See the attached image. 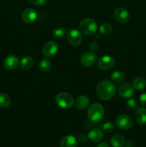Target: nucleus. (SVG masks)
Instances as JSON below:
<instances>
[{"mask_svg":"<svg viewBox=\"0 0 146 147\" xmlns=\"http://www.w3.org/2000/svg\"><path fill=\"white\" fill-rule=\"evenodd\" d=\"M115 86L110 80H105L100 82L97 86L96 92L100 99L104 100H110L115 94Z\"/></svg>","mask_w":146,"mask_h":147,"instance_id":"obj_1","label":"nucleus"},{"mask_svg":"<svg viewBox=\"0 0 146 147\" xmlns=\"http://www.w3.org/2000/svg\"><path fill=\"white\" fill-rule=\"evenodd\" d=\"M104 115V109L102 105L94 103L90 105L87 111L88 119L93 123H98L103 119Z\"/></svg>","mask_w":146,"mask_h":147,"instance_id":"obj_2","label":"nucleus"},{"mask_svg":"<svg viewBox=\"0 0 146 147\" xmlns=\"http://www.w3.org/2000/svg\"><path fill=\"white\" fill-rule=\"evenodd\" d=\"M80 32L87 35L94 34L97 30V24L94 20L92 18H85L82 20L79 25Z\"/></svg>","mask_w":146,"mask_h":147,"instance_id":"obj_3","label":"nucleus"},{"mask_svg":"<svg viewBox=\"0 0 146 147\" xmlns=\"http://www.w3.org/2000/svg\"><path fill=\"white\" fill-rule=\"evenodd\" d=\"M55 102L62 109H70L74 105V99L71 94L67 92H62L57 95Z\"/></svg>","mask_w":146,"mask_h":147,"instance_id":"obj_4","label":"nucleus"},{"mask_svg":"<svg viewBox=\"0 0 146 147\" xmlns=\"http://www.w3.org/2000/svg\"><path fill=\"white\" fill-rule=\"evenodd\" d=\"M116 125L117 127L123 130H128L133 126V119L130 116L126 114H121L116 119Z\"/></svg>","mask_w":146,"mask_h":147,"instance_id":"obj_5","label":"nucleus"},{"mask_svg":"<svg viewBox=\"0 0 146 147\" xmlns=\"http://www.w3.org/2000/svg\"><path fill=\"white\" fill-rule=\"evenodd\" d=\"M67 38L70 45L73 46H78L82 42V32L76 29L70 30L67 34Z\"/></svg>","mask_w":146,"mask_h":147,"instance_id":"obj_6","label":"nucleus"},{"mask_svg":"<svg viewBox=\"0 0 146 147\" xmlns=\"http://www.w3.org/2000/svg\"><path fill=\"white\" fill-rule=\"evenodd\" d=\"M115 59L110 55H104L97 60V67L102 70H107L115 65Z\"/></svg>","mask_w":146,"mask_h":147,"instance_id":"obj_7","label":"nucleus"},{"mask_svg":"<svg viewBox=\"0 0 146 147\" xmlns=\"http://www.w3.org/2000/svg\"><path fill=\"white\" fill-rule=\"evenodd\" d=\"M58 51V45L54 41H48L44 45L42 48V54L46 57H52L57 54Z\"/></svg>","mask_w":146,"mask_h":147,"instance_id":"obj_8","label":"nucleus"},{"mask_svg":"<svg viewBox=\"0 0 146 147\" xmlns=\"http://www.w3.org/2000/svg\"><path fill=\"white\" fill-rule=\"evenodd\" d=\"M115 20L120 23H127L130 20V15L129 11L124 7H118L114 11Z\"/></svg>","mask_w":146,"mask_h":147,"instance_id":"obj_9","label":"nucleus"},{"mask_svg":"<svg viewBox=\"0 0 146 147\" xmlns=\"http://www.w3.org/2000/svg\"><path fill=\"white\" fill-rule=\"evenodd\" d=\"M118 93L123 98H130L135 94V88L129 83H123L119 86Z\"/></svg>","mask_w":146,"mask_h":147,"instance_id":"obj_10","label":"nucleus"},{"mask_svg":"<svg viewBox=\"0 0 146 147\" xmlns=\"http://www.w3.org/2000/svg\"><path fill=\"white\" fill-rule=\"evenodd\" d=\"M96 59H97L96 55L93 52L87 51L83 53L82 55L81 56L80 61L83 66L88 67H91L95 63Z\"/></svg>","mask_w":146,"mask_h":147,"instance_id":"obj_11","label":"nucleus"},{"mask_svg":"<svg viewBox=\"0 0 146 147\" xmlns=\"http://www.w3.org/2000/svg\"><path fill=\"white\" fill-rule=\"evenodd\" d=\"M37 17V11L31 8L25 9L21 13V20L27 24L34 22Z\"/></svg>","mask_w":146,"mask_h":147,"instance_id":"obj_12","label":"nucleus"},{"mask_svg":"<svg viewBox=\"0 0 146 147\" xmlns=\"http://www.w3.org/2000/svg\"><path fill=\"white\" fill-rule=\"evenodd\" d=\"M19 60L17 57V56L14 55H8L4 61V65L6 69L9 70H14L18 67Z\"/></svg>","mask_w":146,"mask_h":147,"instance_id":"obj_13","label":"nucleus"},{"mask_svg":"<svg viewBox=\"0 0 146 147\" xmlns=\"http://www.w3.org/2000/svg\"><path fill=\"white\" fill-rule=\"evenodd\" d=\"M103 132L100 129H93L88 133L87 139L93 143H97L103 139Z\"/></svg>","mask_w":146,"mask_h":147,"instance_id":"obj_14","label":"nucleus"},{"mask_svg":"<svg viewBox=\"0 0 146 147\" xmlns=\"http://www.w3.org/2000/svg\"><path fill=\"white\" fill-rule=\"evenodd\" d=\"M60 145V147H77V141L74 136L68 135L61 139Z\"/></svg>","mask_w":146,"mask_h":147,"instance_id":"obj_15","label":"nucleus"},{"mask_svg":"<svg viewBox=\"0 0 146 147\" xmlns=\"http://www.w3.org/2000/svg\"><path fill=\"white\" fill-rule=\"evenodd\" d=\"M135 119L137 123L140 125L146 124V109L140 108L136 111L135 115Z\"/></svg>","mask_w":146,"mask_h":147,"instance_id":"obj_16","label":"nucleus"},{"mask_svg":"<svg viewBox=\"0 0 146 147\" xmlns=\"http://www.w3.org/2000/svg\"><path fill=\"white\" fill-rule=\"evenodd\" d=\"M90 100L88 97L86 96H80L77 98L76 100L74 101L76 108L79 109H84L88 106Z\"/></svg>","mask_w":146,"mask_h":147,"instance_id":"obj_17","label":"nucleus"},{"mask_svg":"<svg viewBox=\"0 0 146 147\" xmlns=\"http://www.w3.org/2000/svg\"><path fill=\"white\" fill-rule=\"evenodd\" d=\"M110 143L113 147H123L125 144V139L121 135L116 134L112 136Z\"/></svg>","mask_w":146,"mask_h":147,"instance_id":"obj_18","label":"nucleus"},{"mask_svg":"<svg viewBox=\"0 0 146 147\" xmlns=\"http://www.w3.org/2000/svg\"><path fill=\"white\" fill-rule=\"evenodd\" d=\"M34 63V60H33L32 57H29V56H27L21 59V62H20V65L22 70H28L31 68Z\"/></svg>","mask_w":146,"mask_h":147,"instance_id":"obj_19","label":"nucleus"},{"mask_svg":"<svg viewBox=\"0 0 146 147\" xmlns=\"http://www.w3.org/2000/svg\"><path fill=\"white\" fill-rule=\"evenodd\" d=\"M146 80L142 77H137L133 81V87L137 90H142L145 88Z\"/></svg>","mask_w":146,"mask_h":147,"instance_id":"obj_20","label":"nucleus"},{"mask_svg":"<svg viewBox=\"0 0 146 147\" xmlns=\"http://www.w3.org/2000/svg\"><path fill=\"white\" fill-rule=\"evenodd\" d=\"M125 78V75L120 70H116L111 75V80L115 83H121Z\"/></svg>","mask_w":146,"mask_h":147,"instance_id":"obj_21","label":"nucleus"},{"mask_svg":"<svg viewBox=\"0 0 146 147\" xmlns=\"http://www.w3.org/2000/svg\"><path fill=\"white\" fill-rule=\"evenodd\" d=\"M11 103V99L8 95L0 93V108H7Z\"/></svg>","mask_w":146,"mask_h":147,"instance_id":"obj_22","label":"nucleus"},{"mask_svg":"<svg viewBox=\"0 0 146 147\" xmlns=\"http://www.w3.org/2000/svg\"><path fill=\"white\" fill-rule=\"evenodd\" d=\"M51 67H52L51 63H50V60H47V59L44 58L40 61V69L42 72H44V73L49 72L50 70H51Z\"/></svg>","mask_w":146,"mask_h":147,"instance_id":"obj_23","label":"nucleus"},{"mask_svg":"<svg viewBox=\"0 0 146 147\" xmlns=\"http://www.w3.org/2000/svg\"><path fill=\"white\" fill-rule=\"evenodd\" d=\"M66 34V30L63 27L56 28L52 32V37L55 39H61Z\"/></svg>","mask_w":146,"mask_h":147,"instance_id":"obj_24","label":"nucleus"},{"mask_svg":"<svg viewBox=\"0 0 146 147\" xmlns=\"http://www.w3.org/2000/svg\"><path fill=\"white\" fill-rule=\"evenodd\" d=\"M99 30H100V32L102 34H103V35H107V34H110L112 32L113 28H112V26L110 24H108V23H104V24H102L100 26Z\"/></svg>","mask_w":146,"mask_h":147,"instance_id":"obj_25","label":"nucleus"},{"mask_svg":"<svg viewBox=\"0 0 146 147\" xmlns=\"http://www.w3.org/2000/svg\"><path fill=\"white\" fill-rule=\"evenodd\" d=\"M115 124L112 122H107L102 126V130L106 133H111L115 130Z\"/></svg>","mask_w":146,"mask_h":147,"instance_id":"obj_26","label":"nucleus"},{"mask_svg":"<svg viewBox=\"0 0 146 147\" xmlns=\"http://www.w3.org/2000/svg\"><path fill=\"white\" fill-rule=\"evenodd\" d=\"M127 107L130 109H136L138 108V101L135 98H130L127 100Z\"/></svg>","mask_w":146,"mask_h":147,"instance_id":"obj_27","label":"nucleus"},{"mask_svg":"<svg viewBox=\"0 0 146 147\" xmlns=\"http://www.w3.org/2000/svg\"><path fill=\"white\" fill-rule=\"evenodd\" d=\"M28 1H30L31 4H34V5L42 7V6L45 5L47 0H28Z\"/></svg>","mask_w":146,"mask_h":147,"instance_id":"obj_28","label":"nucleus"},{"mask_svg":"<svg viewBox=\"0 0 146 147\" xmlns=\"http://www.w3.org/2000/svg\"><path fill=\"white\" fill-rule=\"evenodd\" d=\"M89 48H90V50H91L92 52L95 51V50H97V49L98 48V44H97V42H92L90 44V45H89Z\"/></svg>","mask_w":146,"mask_h":147,"instance_id":"obj_29","label":"nucleus"},{"mask_svg":"<svg viewBox=\"0 0 146 147\" xmlns=\"http://www.w3.org/2000/svg\"><path fill=\"white\" fill-rule=\"evenodd\" d=\"M140 102L142 106H146V93H143L140 97Z\"/></svg>","mask_w":146,"mask_h":147,"instance_id":"obj_30","label":"nucleus"},{"mask_svg":"<svg viewBox=\"0 0 146 147\" xmlns=\"http://www.w3.org/2000/svg\"><path fill=\"white\" fill-rule=\"evenodd\" d=\"M87 137L84 134H80L78 137V140L80 141V142H82V143H84V142H85L86 141H87Z\"/></svg>","mask_w":146,"mask_h":147,"instance_id":"obj_31","label":"nucleus"},{"mask_svg":"<svg viewBox=\"0 0 146 147\" xmlns=\"http://www.w3.org/2000/svg\"><path fill=\"white\" fill-rule=\"evenodd\" d=\"M97 147H110V146H109V145L107 144L106 142H102V143H100V144L97 145Z\"/></svg>","mask_w":146,"mask_h":147,"instance_id":"obj_32","label":"nucleus"},{"mask_svg":"<svg viewBox=\"0 0 146 147\" xmlns=\"http://www.w3.org/2000/svg\"><path fill=\"white\" fill-rule=\"evenodd\" d=\"M126 147H127V146H126Z\"/></svg>","mask_w":146,"mask_h":147,"instance_id":"obj_33","label":"nucleus"}]
</instances>
